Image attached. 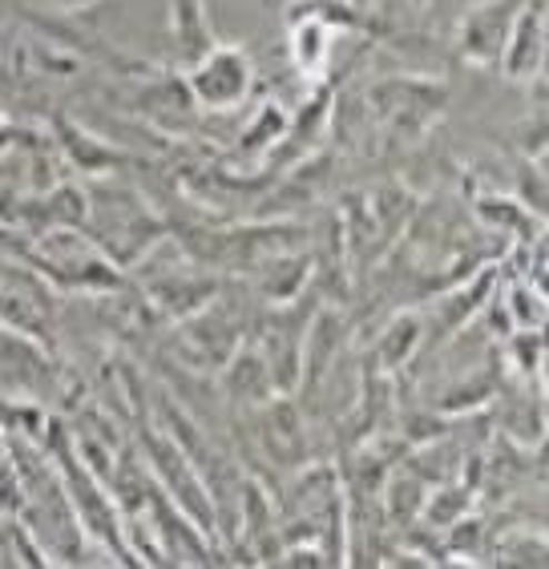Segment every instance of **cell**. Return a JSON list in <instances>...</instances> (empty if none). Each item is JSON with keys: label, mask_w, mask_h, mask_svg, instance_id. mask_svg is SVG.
Listing matches in <instances>:
<instances>
[{"label": "cell", "mask_w": 549, "mask_h": 569, "mask_svg": "<svg viewBox=\"0 0 549 569\" xmlns=\"http://www.w3.org/2000/svg\"><path fill=\"white\" fill-rule=\"evenodd\" d=\"M251 57L242 53L239 44H210L207 53L194 61L190 89L210 110H234L251 89Z\"/></svg>", "instance_id": "cell-1"}, {"label": "cell", "mask_w": 549, "mask_h": 569, "mask_svg": "<svg viewBox=\"0 0 549 569\" xmlns=\"http://www.w3.org/2000/svg\"><path fill=\"white\" fill-rule=\"evenodd\" d=\"M513 21H517V0H493V4H481L477 12H469V21H465V53L477 66L501 61L509 33H513Z\"/></svg>", "instance_id": "cell-2"}, {"label": "cell", "mask_w": 549, "mask_h": 569, "mask_svg": "<svg viewBox=\"0 0 549 569\" xmlns=\"http://www.w3.org/2000/svg\"><path fill=\"white\" fill-rule=\"evenodd\" d=\"M541 37H546V17H541V0L533 9L513 21V33L506 41V61L513 77H533L541 66Z\"/></svg>", "instance_id": "cell-3"}, {"label": "cell", "mask_w": 549, "mask_h": 569, "mask_svg": "<svg viewBox=\"0 0 549 569\" xmlns=\"http://www.w3.org/2000/svg\"><path fill=\"white\" fill-rule=\"evenodd\" d=\"M174 33H178V41H182V49H187L194 61L207 53L210 44H214L202 0H174Z\"/></svg>", "instance_id": "cell-4"}, {"label": "cell", "mask_w": 549, "mask_h": 569, "mask_svg": "<svg viewBox=\"0 0 549 569\" xmlns=\"http://www.w3.org/2000/svg\"><path fill=\"white\" fill-rule=\"evenodd\" d=\"M323 53H328V33H323V24L319 21H308L296 29V61L299 69H319V61H323Z\"/></svg>", "instance_id": "cell-5"}, {"label": "cell", "mask_w": 549, "mask_h": 569, "mask_svg": "<svg viewBox=\"0 0 549 569\" xmlns=\"http://www.w3.org/2000/svg\"><path fill=\"white\" fill-rule=\"evenodd\" d=\"M61 4H86V0H61Z\"/></svg>", "instance_id": "cell-6"}]
</instances>
